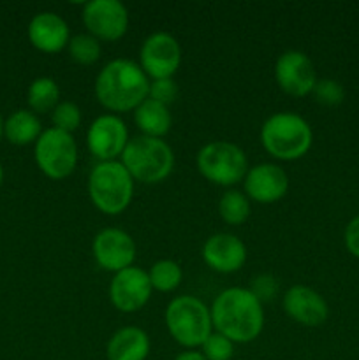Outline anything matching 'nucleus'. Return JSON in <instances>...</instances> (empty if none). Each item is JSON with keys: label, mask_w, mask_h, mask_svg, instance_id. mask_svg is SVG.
Instances as JSON below:
<instances>
[{"label": "nucleus", "mask_w": 359, "mask_h": 360, "mask_svg": "<svg viewBox=\"0 0 359 360\" xmlns=\"http://www.w3.org/2000/svg\"><path fill=\"white\" fill-rule=\"evenodd\" d=\"M210 313L213 329L234 345L257 340L264 329L263 302L248 288H225L215 297Z\"/></svg>", "instance_id": "nucleus-1"}, {"label": "nucleus", "mask_w": 359, "mask_h": 360, "mask_svg": "<svg viewBox=\"0 0 359 360\" xmlns=\"http://www.w3.org/2000/svg\"><path fill=\"white\" fill-rule=\"evenodd\" d=\"M150 77L139 63L116 58L106 63L95 79V97L111 112L134 111L148 98Z\"/></svg>", "instance_id": "nucleus-2"}, {"label": "nucleus", "mask_w": 359, "mask_h": 360, "mask_svg": "<svg viewBox=\"0 0 359 360\" xmlns=\"http://www.w3.org/2000/svg\"><path fill=\"white\" fill-rule=\"evenodd\" d=\"M312 143V127L296 112H275L260 127V144L277 160H298L308 153Z\"/></svg>", "instance_id": "nucleus-3"}, {"label": "nucleus", "mask_w": 359, "mask_h": 360, "mask_svg": "<svg viewBox=\"0 0 359 360\" xmlns=\"http://www.w3.org/2000/svg\"><path fill=\"white\" fill-rule=\"evenodd\" d=\"M120 162L134 181L157 185L164 181L175 167V153L164 139L136 136L129 139Z\"/></svg>", "instance_id": "nucleus-4"}, {"label": "nucleus", "mask_w": 359, "mask_h": 360, "mask_svg": "<svg viewBox=\"0 0 359 360\" xmlns=\"http://www.w3.org/2000/svg\"><path fill=\"white\" fill-rule=\"evenodd\" d=\"M88 195L101 213L115 217L129 207L134 179L120 160L99 162L88 174Z\"/></svg>", "instance_id": "nucleus-5"}, {"label": "nucleus", "mask_w": 359, "mask_h": 360, "mask_svg": "<svg viewBox=\"0 0 359 360\" xmlns=\"http://www.w3.org/2000/svg\"><path fill=\"white\" fill-rule=\"evenodd\" d=\"M165 327L172 340L182 347L194 350L213 333L210 308L194 295H180L168 304Z\"/></svg>", "instance_id": "nucleus-6"}, {"label": "nucleus", "mask_w": 359, "mask_h": 360, "mask_svg": "<svg viewBox=\"0 0 359 360\" xmlns=\"http://www.w3.org/2000/svg\"><path fill=\"white\" fill-rule=\"evenodd\" d=\"M197 169L208 181L218 186H232L243 181L248 172L245 151L229 141H211L197 153Z\"/></svg>", "instance_id": "nucleus-7"}, {"label": "nucleus", "mask_w": 359, "mask_h": 360, "mask_svg": "<svg viewBox=\"0 0 359 360\" xmlns=\"http://www.w3.org/2000/svg\"><path fill=\"white\" fill-rule=\"evenodd\" d=\"M34 158L37 167L49 179H65L77 165V144L73 134L46 129L34 144Z\"/></svg>", "instance_id": "nucleus-8"}, {"label": "nucleus", "mask_w": 359, "mask_h": 360, "mask_svg": "<svg viewBox=\"0 0 359 360\" xmlns=\"http://www.w3.org/2000/svg\"><path fill=\"white\" fill-rule=\"evenodd\" d=\"M182 65V46L168 32H155L144 39L139 67L151 81L172 77Z\"/></svg>", "instance_id": "nucleus-9"}, {"label": "nucleus", "mask_w": 359, "mask_h": 360, "mask_svg": "<svg viewBox=\"0 0 359 360\" xmlns=\"http://www.w3.org/2000/svg\"><path fill=\"white\" fill-rule=\"evenodd\" d=\"M83 23L97 41L115 42L127 34L129 11L118 0H90L83 6Z\"/></svg>", "instance_id": "nucleus-10"}, {"label": "nucleus", "mask_w": 359, "mask_h": 360, "mask_svg": "<svg viewBox=\"0 0 359 360\" xmlns=\"http://www.w3.org/2000/svg\"><path fill=\"white\" fill-rule=\"evenodd\" d=\"M275 79L284 94L301 98L312 94L319 77L315 65L306 53L289 49L282 53L275 63Z\"/></svg>", "instance_id": "nucleus-11"}, {"label": "nucleus", "mask_w": 359, "mask_h": 360, "mask_svg": "<svg viewBox=\"0 0 359 360\" xmlns=\"http://www.w3.org/2000/svg\"><path fill=\"white\" fill-rule=\"evenodd\" d=\"M127 144H129V130L120 116L102 115L88 127V151L99 162L118 160Z\"/></svg>", "instance_id": "nucleus-12"}, {"label": "nucleus", "mask_w": 359, "mask_h": 360, "mask_svg": "<svg viewBox=\"0 0 359 360\" xmlns=\"http://www.w3.org/2000/svg\"><path fill=\"white\" fill-rule=\"evenodd\" d=\"M92 253H94V259L99 267L116 274L134 266L137 248L129 232L116 227H108L102 229L94 238Z\"/></svg>", "instance_id": "nucleus-13"}, {"label": "nucleus", "mask_w": 359, "mask_h": 360, "mask_svg": "<svg viewBox=\"0 0 359 360\" xmlns=\"http://www.w3.org/2000/svg\"><path fill=\"white\" fill-rule=\"evenodd\" d=\"M151 283L148 271L130 266L113 276L109 283V299L113 306L122 313H136L151 297Z\"/></svg>", "instance_id": "nucleus-14"}, {"label": "nucleus", "mask_w": 359, "mask_h": 360, "mask_svg": "<svg viewBox=\"0 0 359 360\" xmlns=\"http://www.w3.org/2000/svg\"><path fill=\"white\" fill-rule=\"evenodd\" d=\"M245 195L259 204H273L284 199L289 190V176L277 164H257L243 179Z\"/></svg>", "instance_id": "nucleus-15"}, {"label": "nucleus", "mask_w": 359, "mask_h": 360, "mask_svg": "<svg viewBox=\"0 0 359 360\" xmlns=\"http://www.w3.org/2000/svg\"><path fill=\"white\" fill-rule=\"evenodd\" d=\"M284 311L289 319L305 327H319L329 316V306L326 299L306 285H294L282 299Z\"/></svg>", "instance_id": "nucleus-16"}, {"label": "nucleus", "mask_w": 359, "mask_h": 360, "mask_svg": "<svg viewBox=\"0 0 359 360\" xmlns=\"http://www.w3.org/2000/svg\"><path fill=\"white\" fill-rule=\"evenodd\" d=\"M201 255L204 264L215 273L231 274L245 266L246 246L238 236L218 232L204 241Z\"/></svg>", "instance_id": "nucleus-17"}, {"label": "nucleus", "mask_w": 359, "mask_h": 360, "mask_svg": "<svg viewBox=\"0 0 359 360\" xmlns=\"http://www.w3.org/2000/svg\"><path fill=\"white\" fill-rule=\"evenodd\" d=\"M28 41L42 53H60L70 41V30L67 21L60 14L42 11L35 14L27 28Z\"/></svg>", "instance_id": "nucleus-18"}, {"label": "nucleus", "mask_w": 359, "mask_h": 360, "mask_svg": "<svg viewBox=\"0 0 359 360\" xmlns=\"http://www.w3.org/2000/svg\"><path fill=\"white\" fill-rule=\"evenodd\" d=\"M150 338L139 327H122L108 341V360H146L150 355Z\"/></svg>", "instance_id": "nucleus-19"}, {"label": "nucleus", "mask_w": 359, "mask_h": 360, "mask_svg": "<svg viewBox=\"0 0 359 360\" xmlns=\"http://www.w3.org/2000/svg\"><path fill=\"white\" fill-rule=\"evenodd\" d=\"M134 123L141 130V136L162 139L171 130L172 118L168 105L146 98L134 109Z\"/></svg>", "instance_id": "nucleus-20"}, {"label": "nucleus", "mask_w": 359, "mask_h": 360, "mask_svg": "<svg viewBox=\"0 0 359 360\" xmlns=\"http://www.w3.org/2000/svg\"><path fill=\"white\" fill-rule=\"evenodd\" d=\"M42 125L41 120L30 109H18L11 112L4 122V137L14 146H27L35 144V141L41 137Z\"/></svg>", "instance_id": "nucleus-21"}, {"label": "nucleus", "mask_w": 359, "mask_h": 360, "mask_svg": "<svg viewBox=\"0 0 359 360\" xmlns=\"http://www.w3.org/2000/svg\"><path fill=\"white\" fill-rule=\"evenodd\" d=\"M60 102V88L55 79L41 76L30 83L27 90V104L35 115L51 112Z\"/></svg>", "instance_id": "nucleus-22"}, {"label": "nucleus", "mask_w": 359, "mask_h": 360, "mask_svg": "<svg viewBox=\"0 0 359 360\" xmlns=\"http://www.w3.org/2000/svg\"><path fill=\"white\" fill-rule=\"evenodd\" d=\"M250 199L239 190H227L218 200V214L229 225H243L250 218Z\"/></svg>", "instance_id": "nucleus-23"}, {"label": "nucleus", "mask_w": 359, "mask_h": 360, "mask_svg": "<svg viewBox=\"0 0 359 360\" xmlns=\"http://www.w3.org/2000/svg\"><path fill=\"white\" fill-rule=\"evenodd\" d=\"M148 278H150V283L153 290L158 292H172L180 287L182 283V267L178 262L169 259L157 260L153 266L148 271Z\"/></svg>", "instance_id": "nucleus-24"}, {"label": "nucleus", "mask_w": 359, "mask_h": 360, "mask_svg": "<svg viewBox=\"0 0 359 360\" xmlns=\"http://www.w3.org/2000/svg\"><path fill=\"white\" fill-rule=\"evenodd\" d=\"M69 56L73 62L80 63V65H92L101 58V41L90 34H77L70 37L69 44Z\"/></svg>", "instance_id": "nucleus-25"}, {"label": "nucleus", "mask_w": 359, "mask_h": 360, "mask_svg": "<svg viewBox=\"0 0 359 360\" xmlns=\"http://www.w3.org/2000/svg\"><path fill=\"white\" fill-rule=\"evenodd\" d=\"M81 120L83 116H81L80 105L73 101L58 102V105L51 111V122L55 129L63 130L67 134H73L74 130L80 129Z\"/></svg>", "instance_id": "nucleus-26"}, {"label": "nucleus", "mask_w": 359, "mask_h": 360, "mask_svg": "<svg viewBox=\"0 0 359 360\" xmlns=\"http://www.w3.org/2000/svg\"><path fill=\"white\" fill-rule=\"evenodd\" d=\"M201 354L206 360H231L234 355V343L220 333H211L201 345Z\"/></svg>", "instance_id": "nucleus-27"}, {"label": "nucleus", "mask_w": 359, "mask_h": 360, "mask_svg": "<svg viewBox=\"0 0 359 360\" xmlns=\"http://www.w3.org/2000/svg\"><path fill=\"white\" fill-rule=\"evenodd\" d=\"M312 95L315 98V102H319V104L327 105V108H334V105H340L344 102L345 90L340 81L324 77V79L317 81Z\"/></svg>", "instance_id": "nucleus-28"}, {"label": "nucleus", "mask_w": 359, "mask_h": 360, "mask_svg": "<svg viewBox=\"0 0 359 360\" xmlns=\"http://www.w3.org/2000/svg\"><path fill=\"white\" fill-rule=\"evenodd\" d=\"M176 97H178V84H176V81L172 77L150 81L148 98L160 102V104L169 108V104H172L176 101Z\"/></svg>", "instance_id": "nucleus-29"}, {"label": "nucleus", "mask_w": 359, "mask_h": 360, "mask_svg": "<svg viewBox=\"0 0 359 360\" xmlns=\"http://www.w3.org/2000/svg\"><path fill=\"white\" fill-rule=\"evenodd\" d=\"M278 288H280V283H278L277 278L273 274H257L256 278L252 280V285H250L248 290L259 299L260 302H270L277 297Z\"/></svg>", "instance_id": "nucleus-30"}, {"label": "nucleus", "mask_w": 359, "mask_h": 360, "mask_svg": "<svg viewBox=\"0 0 359 360\" xmlns=\"http://www.w3.org/2000/svg\"><path fill=\"white\" fill-rule=\"evenodd\" d=\"M344 241L348 253L355 257V259H359V214L352 218L347 224V227H345Z\"/></svg>", "instance_id": "nucleus-31"}, {"label": "nucleus", "mask_w": 359, "mask_h": 360, "mask_svg": "<svg viewBox=\"0 0 359 360\" xmlns=\"http://www.w3.org/2000/svg\"><path fill=\"white\" fill-rule=\"evenodd\" d=\"M175 360H206V359H204V355L201 354V352L189 350V352H182V354L176 355Z\"/></svg>", "instance_id": "nucleus-32"}, {"label": "nucleus", "mask_w": 359, "mask_h": 360, "mask_svg": "<svg viewBox=\"0 0 359 360\" xmlns=\"http://www.w3.org/2000/svg\"><path fill=\"white\" fill-rule=\"evenodd\" d=\"M4 137V120H2V115H0V141H2Z\"/></svg>", "instance_id": "nucleus-33"}, {"label": "nucleus", "mask_w": 359, "mask_h": 360, "mask_svg": "<svg viewBox=\"0 0 359 360\" xmlns=\"http://www.w3.org/2000/svg\"><path fill=\"white\" fill-rule=\"evenodd\" d=\"M4 176L6 174H4V167H2V164H0V185L4 183Z\"/></svg>", "instance_id": "nucleus-34"}]
</instances>
